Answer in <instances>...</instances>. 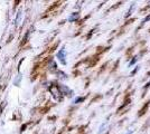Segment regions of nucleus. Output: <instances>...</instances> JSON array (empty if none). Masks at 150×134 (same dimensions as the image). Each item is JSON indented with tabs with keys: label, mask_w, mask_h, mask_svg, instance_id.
<instances>
[{
	"label": "nucleus",
	"mask_w": 150,
	"mask_h": 134,
	"mask_svg": "<svg viewBox=\"0 0 150 134\" xmlns=\"http://www.w3.org/2000/svg\"><path fill=\"white\" fill-rule=\"evenodd\" d=\"M57 58H58V60H59L63 65H66V59H65V58H66V51H65L64 48L58 51V53H57Z\"/></svg>",
	"instance_id": "obj_1"
},
{
	"label": "nucleus",
	"mask_w": 150,
	"mask_h": 134,
	"mask_svg": "<svg viewBox=\"0 0 150 134\" xmlns=\"http://www.w3.org/2000/svg\"><path fill=\"white\" fill-rule=\"evenodd\" d=\"M77 18H79V13H72V15L69 17V21H74V20H76Z\"/></svg>",
	"instance_id": "obj_2"
},
{
	"label": "nucleus",
	"mask_w": 150,
	"mask_h": 134,
	"mask_svg": "<svg viewBox=\"0 0 150 134\" xmlns=\"http://www.w3.org/2000/svg\"><path fill=\"white\" fill-rule=\"evenodd\" d=\"M81 101H84V97H79V98H76V100H74V103H79V102H81Z\"/></svg>",
	"instance_id": "obj_3"
}]
</instances>
